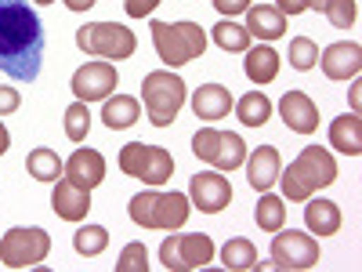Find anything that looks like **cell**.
<instances>
[{
    "label": "cell",
    "instance_id": "e575fe53",
    "mask_svg": "<svg viewBox=\"0 0 362 272\" xmlns=\"http://www.w3.org/2000/svg\"><path fill=\"white\" fill-rule=\"evenodd\" d=\"M124 8L131 18H145V15H153L160 8V0H124Z\"/></svg>",
    "mask_w": 362,
    "mask_h": 272
},
{
    "label": "cell",
    "instance_id": "4fadbf2b",
    "mask_svg": "<svg viewBox=\"0 0 362 272\" xmlns=\"http://www.w3.org/2000/svg\"><path fill=\"white\" fill-rule=\"evenodd\" d=\"M189 203H196L203 215H218L232 203V186L221 171H203L192 174V186H189Z\"/></svg>",
    "mask_w": 362,
    "mask_h": 272
},
{
    "label": "cell",
    "instance_id": "1f68e13d",
    "mask_svg": "<svg viewBox=\"0 0 362 272\" xmlns=\"http://www.w3.org/2000/svg\"><path fill=\"white\" fill-rule=\"evenodd\" d=\"M90 131V113H87V102H73L66 109V138L69 142H83Z\"/></svg>",
    "mask_w": 362,
    "mask_h": 272
},
{
    "label": "cell",
    "instance_id": "f35d334b",
    "mask_svg": "<svg viewBox=\"0 0 362 272\" xmlns=\"http://www.w3.org/2000/svg\"><path fill=\"white\" fill-rule=\"evenodd\" d=\"M348 98H351V113H358V106H362V84H358V80H351Z\"/></svg>",
    "mask_w": 362,
    "mask_h": 272
},
{
    "label": "cell",
    "instance_id": "74e56055",
    "mask_svg": "<svg viewBox=\"0 0 362 272\" xmlns=\"http://www.w3.org/2000/svg\"><path fill=\"white\" fill-rule=\"evenodd\" d=\"M276 8H279L283 15H300V11H308L305 0H276Z\"/></svg>",
    "mask_w": 362,
    "mask_h": 272
},
{
    "label": "cell",
    "instance_id": "277c9868",
    "mask_svg": "<svg viewBox=\"0 0 362 272\" xmlns=\"http://www.w3.org/2000/svg\"><path fill=\"white\" fill-rule=\"evenodd\" d=\"M131 222L141 229H181L189 222V196L185 193H156L145 189L131 200Z\"/></svg>",
    "mask_w": 362,
    "mask_h": 272
},
{
    "label": "cell",
    "instance_id": "7a4b0ae2",
    "mask_svg": "<svg viewBox=\"0 0 362 272\" xmlns=\"http://www.w3.org/2000/svg\"><path fill=\"white\" fill-rule=\"evenodd\" d=\"M279 181H283V196L286 200L305 203L308 196H315L319 189H326V186L337 181V164H334V157H329L322 145H305L290 160V167L279 171Z\"/></svg>",
    "mask_w": 362,
    "mask_h": 272
},
{
    "label": "cell",
    "instance_id": "484cf974",
    "mask_svg": "<svg viewBox=\"0 0 362 272\" xmlns=\"http://www.w3.org/2000/svg\"><path fill=\"white\" fill-rule=\"evenodd\" d=\"M254 222H257L261 232H279V229L286 225V203H283L279 196L264 193L261 203H257V210H254Z\"/></svg>",
    "mask_w": 362,
    "mask_h": 272
},
{
    "label": "cell",
    "instance_id": "836d02e7",
    "mask_svg": "<svg viewBox=\"0 0 362 272\" xmlns=\"http://www.w3.org/2000/svg\"><path fill=\"white\" fill-rule=\"evenodd\" d=\"M116 272H148V251L145 244H127L124 251H119V261H116Z\"/></svg>",
    "mask_w": 362,
    "mask_h": 272
},
{
    "label": "cell",
    "instance_id": "7402d4cb",
    "mask_svg": "<svg viewBox=\"0 0 362 272\" xmlns=\"http://www.w3.org/2000/svg\"><path fill=\"white\" fill-rule=\"evenodd\" d=\"M243 55H247V66H243V69H247V76H250L254 84H272V80L279 76V62H283V58H279L276 47L257 44V47H247Z\"/></svg>",
    "mask_w": 362,
    "mask_h": 272
},
{
    "label": "cell",
    "instance_id": "d4e9b609",
    "mask_svg": "<svg viewBox=\"0 0 362 272\" xmlns=\"http://www.w3.org/2000/svg\"><path fill=\"white\" fill-rule=\"evenodd\" d=\"M25 171L33 174L37 181H58V174H66V160H58L54 149L40 145L25 157Z\"/></svg>",
    "mask_w": 362,
    "mask_h": 272
},
{
    "label": "cell",
    "instance_id": "ac0fdd59",
    "mask_svg": "<svg viewBox=\"0 0 362 272\" xmlns=\"http://www.w3.org/2000/svg\"><path fill=\"white\" fill-rule=\"evenodd\" d=\"M51 207H54V215L62 222H83L87 210H90V193L73 186L69 178H58V186L51 193Z\"/></svg>",
    "mask_w": 362,
    "mask_h": 272
},
{
    "label": "cell",
    "instance_id": "ffe728a7",
    "mask_svg": "<svg viewBox=\"0 0 362 272\" xmlns=\"http://www.w3.org/2000/svg\"><path fill=\"white\" fill-rule=\"evenodd\" d=\"M192 113H196L199 120H221V116H228V113H232L228 87H221V84H203V87H196Z\"/></svg>",
    "mask_w": 362,
    "mask_h": 272
},
{
    "label": "cell",
    "instance_id": "7bdbcfd3",
    "mask_svg": "<svg viewBox=\"0 0 362 272\" xmlns=\"http://www.w3.org/2000/svg\"><path fill=\"white\" fill-rule=\"evenodd\" d=\"M33 4H54V0H33Z\"/></svg>",
    "mask_w": 362,
    "mask_h": 272
},
{
    "label": "cell",
    "instance_id": "3957f363",
    "mask_svg": "<svg viewBox=\"0 0 362 272\" xmlns=\"http://www.w3.org/2000/svg\"><path fill=\"white\" fill-rule=\"evenodd\" d=\"M153 44L163 66H185L206 51V33L196 22H153Z\"/></svg>",
    "mask_w": 362,
    "mask_h": 272
},
{
    "label": "cell",
    "instance_id": "8fae6325",
    "mask_svg": "<svg viewBox=\"0 0 362 272\" xmlns=\"http://www.w3.org/2000/svg\"><path fill=\"white\" fill-rule=\"evenodd\" d=\"M272 261H276V268H312V265H319L315 236L297 232V229H279L276 239H272Z\"/></svg>",
    "mask_w": 362,
    "mask_h": 272
},
{
    "label": "cell",
    "instance_id": "7c38bea8",
    "mask_svg": "<svg viewBox=\"0 0 362 272\" xmlns=\"http://www.w3.org/2000/svg\"><path fill=\"white\" fill-rule=\"evenodd\" d=\"M73 95H76V102H105L112 91L119 87V76H116V66L112 62H87V66H80L76 73H73Z\"/></svg>",
    "mask_w": 362,
    "mask_h": 272
},
{
    "label": "cell",
    "instance_id": "4316f807",
    "mask_svg": "<svg viewBox=\"0 0 362 272\" xmlns=\"http://www.w3.org/2000/svg\"><path fill=\"white\" fill-rule=\"evenodd\" d=\"M221 261H225V268H232V272L254 268V261H257V247L250 244V239H243V236H232L228 244L221 247Z\"/></svg>",
    "mask_w": 362,
    "mask_h": 272
},
{
    "label": "cell",
    "instance_id": "5bb4252c",
    "mask_svg": "<svg viewBox=\"0 0 362 272\" xmlns=\"http://www.w3.org/2000/svg\"><path fill=\"white\" fill-rule=\"evenodd\" d=\"M279 116H283V124L297 135H312L319 128V109L305 91H286V95L279 98Z\"/></svg>",
    "mask_w": 362,
    "mask_h": 272
},
{
    "label": "cell",
    "instance_id": "d6a6232c",
    "mask_svg": "<svg viewBox=\"0 0 362 272\" xmlns=\"http://www.w3.org/2000/svg\"><path fill=\"white\" fill-rule=\"evenodd\" d=\"M322 11H326L329 26H337V29H351L355 18H358V4H355V0H326Z\"/></svg>",
    "mask_w": 362,
    "mask_h": 272
},
{
    "label": "cell",
    "instance_id": "9a60e30c",
    "mask_svg": "<svg viewBox=\"0 0 362 272\" xmlns=\"http://www.w3.org/2000/svg\"><path fill=\"white\" fill-rule=\"evenodd\" d=\"M319 62H322V73L329 80H355L362 73V47L358 44H329L322 55H319Z\"/></svg>",
    "mask_w": 362,
    "mask_h": 272
},
{
    "label": "cell",
    "instance_id": "8992f818",
    "mask_svg": "<svg viewBox=\"0 0 362 272\" xmlns=\"http://www.w3.org/2000/svg\"><path fill=\"white\" fill-rule=\"evenodd\" d=\"M119 171L145 181V186H163L174 178V157L163 145H148V142H127L119 149Z\"/></svg>",
    "mask_w": 362,
    "mask_h": 272
},
{
    "label": "cell",
    "instance_id": "cb8c5ba5",
    "mask_svg": "<svg viewBox=\"0 0 362 272\" xmlns=\"http://www.w3.org/2000/svg\"><path fill=\"white\" fill-rule=\"evenodd\" d=\"M138 116H141L138 98H131V95H116V98L109 95V98H105L102 120H105V128H109V131H124V128L138 124Z\"/></svg>",
    "mask_w": 362,
    "mask_h": 272
},
{
    "label": "cell",
    "instance_id": "603a6c76",
    "mask_svg": "<svg viewBox=\"0 0 362 272\" xmlns=\"http://www.w3.org/2000/svg\"><path fill=\"white\" fill-rule=\"evenodd\" d=\"M305 225L308 232H319V236H334L341 229V207L334 200H312L308 196V207H305Z\"/></svg>",
    "mask_w": 362,
    "mask_h": 272
},
{
    "label": "cell",
    "instance_id": "60d3db41",
    "mask_svg": "<svg viewBox=\"0 0 362 272\" xmlns=\"http://www.w3.org/2000/svg\"><path fill=\"white\" fill-rule=\"evenodd\" d=\"M8 149H11V135H8V128H4V124H0V157H4Z\"/></svg>",
    "mask_w": 362,
    "mask_h": 272
},
{
    "label": "cell",
    "instance_id": "5b68a950",
    "mask_svg": "<svg viewBox=\"0 0 362 272\" xmlns=\"http://www.w3.org/2000/svg\"><path fill=\"white\" fill-rule=\"evenodd\" d=\"M141 98H145V113L156 128H170L174 116L185 106V80L177 73L156 69L141 80Z\"/></svg>",
    "mask_w": 362,
    "mask_h": 272
},
{
    "label": "cell",
    "instance_id": "d6986e66",
    "mask_svg": "<svg viewBox=\"0 0 362 272\" xmlns=\"http://www.w3.org/2000/svg\"><path fill=\"white\" fill-rule=\"evenodd\" d=\"M247 33L257 40H279L286 33V15L268 4H250L247 8Z\"/></svg>",
    "mask_w": 362,
    "mask_h": 272
},
{
    "label": "cell",
    "instance_id": "6da1fadb",
    "mask_svg": "<svg viewBox=\"0 0 362 272\" xmlns=\"http://www.w3.org/2000/svg\"><path fill=\"white\" fill-rule=\"evenodd\" d=\"M44 62V26L29 0H0V73L33 84Z\"/></svg>",
    "mask_w": 362,
    "mask_h": 272
},
{
    "label": "cell",
    "instance_id": "e0dca14e",
    "mask_svg": "<svg viewBox=\"0 0 362 272\" xmlns=\"http://www.w3.org/2000/svg\"><path fill=\"white\" fill-rule=\"evenodd\" d=\"M283 160H279V149L276 145H257L254 153L247 157V181L257 193H268L272 186L279 181Z\"/></svg>",
    "mask_w": 362,
    "mask_h": 272
},
{
    "label": "cell",
    "instance_id": "8d00e7d4",
    "mask_svg": "<svg viewBox=\"0 0 362 272\" xmlns=\"http://www.w3.org/2000/svg\"><path fill=\"white\" fill-rule=\"evenodd\" d=\"M22 106V95H18V91L15 87H0V116H4V113H15Z\"/></svg>",
    "mask_w": 362,
    "mask_h": 272
},
{
    "label": "cell",
    "instance_id": "44dd1931",
    "mask_svg": "<svg viewBox=\"0 0 362 272\" xmlns=\"http://www.w3.org/2000/svg\"><path fill=\"white\" fill-rule=\"evenodd\" d=\"M329 145L344 157H358L362 153V120L358 113H344L329 124Z\"/></svg>",
    "mask_w": 362,
    "mask_h": 272
},
{
    "label": "cell",
    "instance_id": "83f0119b",
    "mask_svg": "<svg viewBox=\"0 0 362 272\" xmlns=\"http://www.w3.org/2000/svg\"><path fill=\"white\" fill-rule=\"evenodd\" d=\"M235 116L243 120L247 128H264V120L272 116V102L261 95V91H250L235 102Z\"/></svg>",
    "mask_w": 362,
    "mask_h": 272
},
{
    "label": "cell",
    "instance_id": "f1b7e54d",
    "mask_svg": "<svg viewBox=\"0 0 362 272\" xmlns=\"http://www.w3.org/2000/svg\"><path fill=\"white\" fill-rule=\"evenodd\" d=\"M250 40H254V37L247 33V26H239L235 18H225V22L214 26V44H218L221 51H247Z\"/></svg>",
    "mask_w": 362,
    "mask_h": 272
},
{
    "label": "cell",
    "instance_id": "b9f144b4",
    "mask_svg": "<svg viewBox=\"0 0 362 272\" xmlns=\"http://www.w3.org/2000/svg\"><path fill=\"white\" fill-rule=\"evenodd\" d=\"M322 4L326 0H305V8H315V11H322Z\"/></svg>",
    "mask_w": 362,
    "mask_h": 272
},
{
    "label": "cell",
    "instance_id": "d590c367",
    "mask_svg": "<svg viewBox=\"0 0 362 272\" xmlns=\"http://www.w3.org/2000/svg\"><path fill=\"white\" fill-rule=\"evenodd\" d=\"M214 8L225 15V18H235V15H243L250 8V0H214Z\"/></svg>",
    "mask_w": 362,
    "mask_h": 272
},
{
    "label": "cell",
    "instance_id": "9c48e42d",
    "mask_svg": "<svg viewBox=\"0 0 362 272\" xmlns=\"http://www.w3.org/2000/svg\"><path fill=\"white\" fill-rule=\"evenodd\" d=\"M160 261L170 272H192L214 261V239L206 232H181V236H167L160 244Z\"/></svg>",
    "mask_w": 362,
    "mask_h": 272
},
{
    "label": "cell",
    "instance_id": "52a82bcc",
    "mask_svg": "<svg viewBox=\"0 0 362 272\" xmlns=\"http://www.w3.org/2000/svg\"><path fill=\"white\" fill-rule=\"evenodd\" d=\"M76 47L87 55H98L105 62H119V58H131L138 47V37L127 26L119 22H90L76 29Z\"/></svg>",
    "mask_w": 362,
    "mask_h": 272
},
{
    "label": "cell",
    "instance_id": "f546056e",
    "mask_svg": "<svg viewBox=\"0 0 362 272\" xmlns=\"http://www.w3.org/2000/svg\"><path fill=\"white\" fill-rule=\"evenodd\" d=\"M73 247H76V254H83V258L102 254V251L109 247V229H105V225H80L76 236H73Z\"/></svg>",
    "mask_w": 362,
    "mask_h": 272
},
{
    "label": "cell",
    "instance_id": "2e32d148",
    "mask_svg": "<svg viewBox=\"0 0 362 272\" xmlns=\"http://www.w3.org/2000/svg\"><path fill=\"white\" fill-rule=\"evenodd\" d=\"M66 178L73 181V186L80 189H95L105 181V157L98 153V149H76V153L66 160Z\"/></svg>",
    "mask_w": 362,
    "mask_h": 272
},
{
    "label": "cell",
    "instance_id": "30bf717a",
    "mask_svg": "<svg viewBox=\"0 0 362 272\" xmlns=\"http://www.w3.org/2000/svg\"><path fill=\"white\" fill-rule=\"evenodd\" d=\"M51 251V236L44 229H8L0 236V261L8 268H33L47 258Z\"/></svg>",
    "mask_w": 362,
    "mask_h": 272
},
{
    "label": "cell",
    "instance_id": "4dcf8cb0",
    "mask_svg": "<svg viewBox=\"0 0 362 272\" xmlns=\"http://www.w3.org/2000/svg\"><path fill=\"white\" fill-rule=\"evenodd\" d=\"M315 62H319L315 40H312V37H293V40H290V66L305 73V69H312Z\"/></svg>",
    "mask_w": 362,
    "mask_h": 272
},
{
    "label": "cell",
    "instance_id": "ba28073f",
    "mask_svg": "<svg viewBox=\"0 0 362 272\" xmlns=\"http://www.w3.org/2000/svg\"><path fill=\"white\" fill-rule=\"evenodd\" d=\"M192 153L210 164L214 171H235L247 164V142L232 135V131H214V128H203L192 138Z\"/></svg>",
    "mask_w": 362,
    "mask_h": 272
},
{
    "label": "cell",
    "instance_id": "ab89813d",
    "mask_svg": "<svg viewBox=\"0 0 362 272\" xmlns=\"http://www.w3.org/2000/svg\"><path fill=\"white\" fill-rule=\"evenodd\" d=\"M62 4H66L69 11H87V8H95L98 0H62Z\"/></svg>",
    "mask_w": 362,
    "mask_h": 272
}]
</instances>
